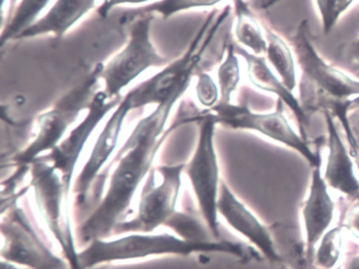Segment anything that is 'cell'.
Listing matches in <instances>:
<instances>
[{
	"label": "cell",
	"instance_id": "obj_1",
	"mask_svg": "<svg viewBox=\"0 0 359 269\" xmlns=\"http://www.w3.org/2000/svg\"><path fill=\"white\" fill-rule=\"evenodd\" d=\"M182 95V90H177L136 124L107 168L108 172L114 165L104 197L77 230L79 241L89 244L96 239L110 237L117 224L127 219L138 187L150 174L157 153L171 132L165 130V124Z\"/></svg>",
	"mask_w": 359,
	"mask_h": 269
},
{
	"label": "cell",
	"instance_id": "obj_2",
	"mask_svg": "<svg viewBox=\"0 0 359 269\" xmlns=\"http://www.w3.org/2000/svg\"><path fill=\"white\" fill-rule=\"evenodd\" d=\"M220 252L241 258L253 256L239 243L220 240L197 242L172 233H129L118 237L96 239L79 250L81 269H92L107 263L144 260L151 256H182Z\"/></svg>",
	"mask_w": 359,
	"mask_h": 269
},
{
	"label": "cell",
	"instance_id": "obj_3",
	"mask_svg": "<svg viewBox=\"0 0 359 269\" xmlns=\"http://www.w3.org/2000/svg\"><path fill=\"white\" fill-rule=\"evenodd\" d=\"M308 21L298 25L292 37L294 52L302 71L300 82L302 106L306 109L312 105H323L325 111H334L341 120L351 144V155L357 153L356 141L351 132L346 111L351 109V97L359 95V81L344 75L341 71L330 67L317 54L309 40Z\"/></svg>",
	"mask_w": 359,
	"mask_h": 269
},
{
	"label": "cell",
	"instance_id": "obj_4",
	"mask_svg": "<svg viewBox=\"0 0 359 269\" xmlns=\"http://www.w3.org/2000/svg\"><path fill=\"white\" fill-rule=\"evenodd\" d=\"M230 14V6H226L220 13L213 11L205 18L188 50L180 58L171 61L156 75L130 90L128 94L131 98L133 109H142L147 105L161 104L173 96L178 88L190 84L201 56Z\"/></svg>",
	"mask_w": 359,
	"mask_h": 269
},
{
	"label": "cell",
	"instance_id": "obj_5",
	"mask_svg": "<svg viewBox=\"0 0 359 269\" xmlns=\"http://www.w3.org/2000/svg\"><path fill=\"white\" fill-rule=\"evenodd\" d=\"M102 65V63H98L91 73L62 96L52 109L37 117L36 137L13 158L16 166H30L64 140L69 128L76 122L81 111L88 109L97 92Z\"/></svg>",
	"mask_w": 359,
	"mask_h": 269
},
{
	"label": "cell",
	"instance_id": "obj_6",
	"mask_svg": "<svg viewBox=\"0 0 359 269\" xmlns=\"http://www.w3.org/2000/svg\"><path fill=\"white\" fill-rule=\"evenodd\" d=\"M30 174V187L43 222L72 269H81L71 218V195L67 193L62 176L50 162L43 159L31 164Z\"/></svg>",
	"mask_w": 359,
	"mask_h": 269
},
{
	"label": "cell",
	"instance_id": "obj_7",
	"mask_svg": "<svg viewBox=\"0 0 359 269\" xmlns=\"http://www.w3.org/2000/svg\"><path fill=\"white\" fill-rule=\"evenodd\" d=\"M191 120L198 121V140L192 158L186 164L184 172L190 181L205 226L214 239L219 240L217 204L222 180H220L219 164L214 144L217 123L207 111L194 116Z\"/></svg>",
	"mask_w": 359,
	"mask_h": 269
},
{
	"label": "cell",
	"instance_id": "obj_8",
	"mask_svg": "<svg viewBox=\"0 0 359 269\" xmlns=\"http://www.w3.org/2000/svg\"><path fill=\"white\" fill-rule=\"evenodd\" d=\"M184 167L182 163L153 168L142 186L135 216L118 223L113 235L154 233L165 226L177 212Z\"/></svg>",
	"mask_w": 359,
	"mask_h": 269
},
{
	"label": "cell",
	"instance_id": "obj_9",
	"mask_svg": "<svg viewBox=\"0 0 359 269\" xmlns=\"http://www.w3.org/2000/svg\"><path fill=\"white\" fill-rule=\"evenodd\" d=\"M153 19V15L134 19L130 23L127 46L108 63H102L100 80L104 81V90L109 98L121 97L123 88L150 67H165L171 62L170 59L157 52L151 40Z\"/></svg>",
	"mask_w": 359,
	"mask_h": 269
},
{
	"label": "cell",
	"instance_id": "obj_10",
	"mask_svg": "<svg viewBox=\"0 0 359 269\" xmlns=\"http://www.w3.org/2000/svg\"><path fill=\"white\" fill-rule=\"evenodd\" d=\"M1 258L28 269H72L46 243L32 221L16 203L3 210Z\"/></svg>",
	"mask_w": 359,
	"mask_h": 269
},
{
	"label": "cell",
	"instance_id": "obj_11",
	"mask_svg": "<svg viewBox=\"0 0 359 269\" xmlns=\"http://www.w3.org/2000/svg\"><path fill=\"white\" fill-rule=\"evenodd\" d=\"M205 111L214 118L216 123L226 127L256 130L273 140L292 147L304 156L313 167L321 161L320 149H317V153H313L308 141L296 134L285 119L283 116V101L280 99L277 101L274 113H253L247 105H235L231 102H218Z\"/></svg>",
	"mask_w": 359,
	"mask_h": 269
},
{
	"label": "cell",
	"instance_id": "obj_12",
	"mask_svg": "<svg viewBox=\"0 0 359 269\" xmlns=\"http://www.w3.org/2000/svg\"><path fill=\"white\" fill-rule=\"evenodd\" d=\"M121 100V96L114 99L109 98L104 90L96 92L88 107L87 115L81 122L65 137L64 140L53 151L39 158L50 162L57 170L69 195L72 193L77 162L90 137L107 115L118 106Z\"/></svg>",
	"mask_w": 359,
	"mask_h": 269
},
{
	"label": "cell",
	"instance_id": "obj_13",
	"mask_svg": "<svg viewBox=\"0 0 359 269\" xmlns=\"http://www.w3.org/2000/svg\"><path fill=\"white\" fill-rule=\"evenodd\" d=\"M131 111H133V106L131 98L129 94H127L104 124V128L94 143L87 162L75 179L72 193H74L77 207H81L88 203L92 188L95 186L96 182L100 181V176L104 174V166L118 145L123 122Z\"/></svg>",
	"mask_w": 359,
	"mask_h": 269
},
{
	"label": "cell",
	"instance_id": "obj_14",
	"mask_svg": "<svg viewBox=\"0 0 359 269\" xmlns=\"http://www.w3.org/2000/svg\"><path fill=\"white\" fill-rule=\"evenodd\" d=\"M218 214L237 233L247 237L271 262H280L272 233L234 195L224 181L220 184Z\"/></svg>",
	"mask_w": 359,
	"mask_h": 269
},
{
	"label": "cell",
	"instance_id": "obj_15",
	"mask_svg": "<svg viewBox=\"0 0 359 269\" xmlns=\"http://www.w3.org/2000/svg\"><path fill=\"white\" fill-rule=\"evenodd\" d=\"M321 161L314 166L312 172L310 195L304 202V226L306 233V256L309 265L312 264L315 256V245L321 239L325 231L331 225L333 219L334 202L327 193V184L321 177Z\"/></svg>",
	"mask_w": 359,
	"mask_h": 269
},
{
	"label": "cell",
	"instance_id": "obj_16",
	"mask_svg": "<svg viewBox=\"0 0 359 269\" xmlns=\"http://www.w3.org/2000/svg\"><path fill=\"white\" fill-rule=\"evenodd\" d=\"M329 130V157L325 181L332 188L339 191L350 199L359 202V181L355 177L353 162L334 123L330 111H325Z\"/></svg>",
	"mask_w": 359,
	"mask_h": 269
},
{
	"label": "cell",
	"instance_id": "obj_17",
	"mask_svg": "<svg viewBox=\"0 0 359 269\" xmlns=\"http://www.w3.org/2000/svg\"><path fill=\"white\" fill-rule=\"evenodd\" d=\"M97 0H56L47 14L25 29L18 39L54 34L62 38L77 21L96 6Z\"/></svg>",
	"mask_w": 359,
	"mask_h": 269
},
{
	"label": "cell",
	"instance_id": "obj_18",
	"mask_svg": "<svg viewBox=\"0 0 359 269\" xmlns=\"http://www.w3.org/2000/svg\"><path fill=\"white\" fill-rule=\"evenodd\" d=\"M234 46L236 54L243 56L247 62L248 73H249L252 83L259 88L260 90L276 94L278 98L293 111L294 115L299 122L302 138L306 140V130H304V127H306V113L302 109L299 101L294 97L291 90L285 88L283 81L272 73L270 67H268L266 58L258 56V55L251 54L245 48H241L239 44L234 43Z\"/></svg>",
	"mask_w": 359,
	"mask_h": 269
},
{
	"label": "cell",
	"instance_id": "obj_19",
	"mask_svg": "<svg viewBox=\"0 0 359 269\" xmlns=\"http://www.w3.org/2000/svg\"><path fill=\"white\" fill-rule=\"evenodd\" d=\"M237 23L235 34L239 43L253 50L254 54H266L268 41L264 39L262 29L254 15L243 0H234Z\"/></svg>",
	"mask_w": 359,
	"mask_h": 269
},
{
	"label": "cell",
	"instance_id": "obj_20",
	"mask_svg": "<svg viewBox=\"0 0 359 269\" xmlns=\"http://www.w3.org/2000/svg\"><path fill=\"white\" fill-rule=\"evenodd\" d=\"M264 31L268 41L266 58L276 69L285 88L293 92L294 88H296V71L291 50L285 42L276 34L273 33L269 27H266V25Z\"/></svg>",
	"mask_w": 359,
	"mask_h": 269
},
{
	"label": "cell",
	"instance_id": "obj_21",
	"mask_svg": "<svg viewBox=\"0 0 359 269\" xmlns=\"http://www.w3.org/2000/svg\"><path fill=\"white\" fill-rule=\"evenodd\" d=\"M51 0H22L9 15L8 22L1 32V46L18 36L37 20Z\"/></svg>",
	"mask_w": 359,
	"mask_h": 269
},
{
	"label": "cell",
	"instance_id": "obj_22",
	"mask_svg": "<svg viewBox=\"0 0 359 269\" xmlns=\"http://www.w3.org/2000/svg\"><path fill=\"white\" fill-rule=\"evenodd\" d=\"M222 1V0H158L136 10L128 11L123 15L121 20L131 23L138 17L144 16V15L154 16L155 14L161 15L163 18L167 19L182 11L203 8V6H213Z\"/></svg>",
	"mask_w": 359,
	"mask_h": 269
},
{
	"label": "cell",
	"instance_id": "obj_23",
	"mask_svg": "<svg viewBox=\"0 0 359 269\" xmlns=\"http://www.w3.org/2000/svg\"><path fill=\"white\" fill-rule=\"evenodd\" d=\"M217 77L219 84V102L230 103L231 97L241 80V69L235 52L234 42H229L226 46V59L218 69Z\"/></svg>",
	"mask_w": 359,
	"mask_h": 269
},
{
	"label": "cell",
	"instance_id": "obj_24",
	"mask_svg": "<svg viewBox=\"0 0 359 269\" xmlns=\"http://www.w3.org/2000/svg\"><path fill=\"white\" fill-rule=\"evenodd\" d=\"M341 228L335 227L327 231L315 254V263L321 269H332L337 263L341 250Z\"/></svg>",
	"mask_w": 359,
	"mask_h": 269
},
{
	"label": "cell",
	"instance_id": "obj_25",
	"mask_svg": "<svg viewBox=\"0 0 359 269\" xmlns=\"http://www.w3.org/2000/svg\"><path fill=\"white\" fill-rule=\"evenodd\" d=\"M165 226L173 229L176 235L189 241L205 242L215 240L208 235L207 230L201 226L198 220L184 212H176Z\"/></svg>",
	"mask_w": 359,
	"mask_h": 269
},
{
	"label": "cell",
	"instance_id": "obj_26",
	"mask_svg": "<svg viewBox=\"0 0 359 269\" xmlns=\"http://www.w3.org/2000/svg\"><path fill=\"white\" fill-rule=\"evenodd\" d=\"M321 21H323V33H330L335 27L340 15L352 4L353 0H316Z\"/></svg>",
	"mask_w": 359,
	"mask_h": 269
},
{
	"label": "cell",
	"instance_id": "obj_27",
	"mask_svg": "<svg viewBox=\"0 0 359 269\" xmlns=\"http://www.w3.org/2000/svg\"><path fill=\"white\" fill-rule=\"evenodd\" d=\"M196 95L201 104L207 109H211L219 102V90L209 74L203 71L198 74Z\"/></svg>",
	"mask_w": 359,
	"mask_h": 269
},
{
	"label": "cell",
	"instance_id": "obj_28",
	"mask_svg": "<svg viewBox=\"0 0 359 269\" xmlns=\"http://www.w3.org/2000/svg\"><path fill=\"white\" fill-rule=\"evenodd\" d=\"M342 57L346 64L350 65L348 71L359 73V38L342 46Z\"/></svg>",
	"mask_w": 359,
	"mask_h": 269
},
{
	"label": "cell",
	"instance_id": "obj_29",
	"mask_svg": "<svg viewBox=\"0 0 359 269\" xmlns=\"http://www.w3.org/2000/svg\"><path fill=\"white\" fill-rule=\"evenodd\" d=\"M148 1H151V0H104L102 4L98 6L97 14L104 19L108 17L115 6H123V4H140Z\"/></svg>",
	"mask_w": 359,
	"mask_h": 269
},
{
	"label": "cell",
	"instance_id": "obj_30",
	"mask_svg": "<svg viewBox=\"0 0 359 269\" xmlns=\"http://www.w3.org/2000/svg\"><path fill=\"white\" fill-rule=\"evenodd\" d=\"M348 228L355 237H359V208L351 212L348 218Z\"/></svg>",
	"mask_w": 359,
	"mask_h": 269
},
{
	"label": "cell",
	"instance_id": "obj_31",
	"mask_svg": "<svg viewBox=\"0 0 359 269\" xmlns=\"http://www.w3.org/2000/svg\"><path fill=\"white\" fill-rule=\"evenodd\" d=\"M1 269H28L26 267L20 266V265L15 264V263L10 262L7 260H1Z\"/></svg>",
	"mask_w": 359,
	"mask_h": 269
},
{
	"label": "cell",
	"instance_id": "obj_32",
	"mask_svg": "<svg viewBox=\"0 0 359 269\" xmlns=\"http://www.w3.org/2000/svg\"><path fill=\"white\" fill-rule=\"evenodd\" d=\"M348 269H359V256L352 258V261L348 263Z\"/></svg>",
	"mask_w": 359,
	"mask_h": 269
},
{
	"label": "cell",
	"instance_id": "obj_33",
	"mask_svg": "<svg viewBox=\"0 0 359 269\" xmlns=\"http://www.w3.org/2000/svg\"><path fill=\"white\" fill-rule=\"evenodd\" d=\"M18 0H11V2H10V14L13 12L14 8H15L16 6H18Z\"/></svg>",
	"mask_w": 359,
	"mask_h": 269
},
{
	"label": "cell",
	"instance_id": "obj_34",
	"mask_svg": "<svg viewBox=\"0 0 359 269\" xmlns=\"http://www.w3.org/2000/svg\"><path fill=\"white\" fill-rule=\"evenodd\" d=\"M353 157H354L355 162H356L357 167H358V172H359V153H355V155H353Z\"/></svg>",
	"mask_w": 359,
	"mask_h": 269
},
{
	"label": "cell",
	"instance_id": "obj_35",
	"mask_svg": "<svg viewBox=\"0 0 359 269\" xmlns=\"http://www.w3.org/2000/svg\"><path fill=\"white\" fill-rule=\"evenodd\" d=\"M6 1H7V0H3V8H4V6H5Z\"/></svg>",
	"mask_w": 359,
	"mask_h": 269
},
{
	"label": "cell",
	"instance_id": "obj_36",
	"mask_svg": "<svg viewBox=\"0 0 359 269\" xmlns=\"http://www.w3.org/2000/svg\"><path fill=\"white\" fill-rule=\"evenodd\" d=\"M356 76H357V77H358V78H359V73H358V74H356Z\"/></svg>",
	"mask_w": 359,
	"mask_h": 269
},
{
	"label": "cell",
	"instance_id": "obj_37",
	"mask_svg": "<svg viewBox=\"0 0 359 269\" xmlns=\"http://www.w3.org/2000/svg\"><path fill=\"white\" fill-rule=\"evenodd\" d=\"M358 25H359V14H358Z\"/></svg>",
	"mask_w": 359,
	"mask_h": 269
}]
</instances>
